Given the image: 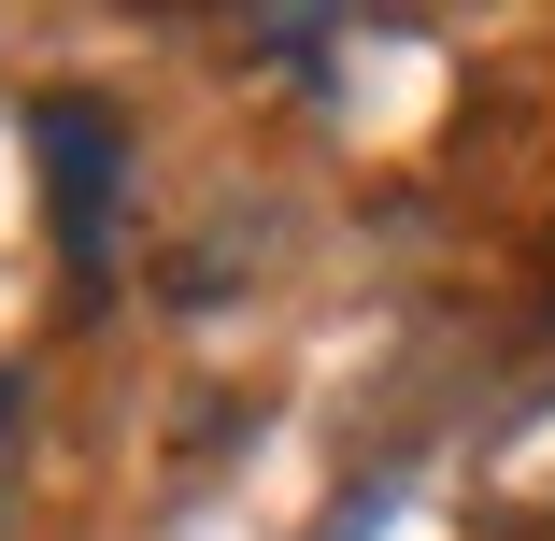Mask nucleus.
I'll use <instances>...</instances> for the list:
<instances>
[{"instance_id":"obj_1","label":"nucleus","mask_w":555,"mask_h":541,"mask_svg":"<svg viewBox=\"0 0 555 541\" xmlns=\"http://www.w3.org/2000/svg\"><path fill=\"white\" fill-rule=\"evenodd\" d=\"M43 214H57V257L100 285V271H115V185H129V115H115V100H100V86H57L43 100Z\"/></svg>"},{"instance_id":"obj_2","label":"nucleus","mask_w":555,"mask_h":541,"mask_svg":"<svg viewBox=\"0 0 555 541\" xmlns=\"http://www.w3.org/2000/svg\"><path fill=\"white\" fill-rule=\"evenodd\" d=\"M15 427H29V385H15V371H0V442H15Z\"/></svg>"}]
</instances>
